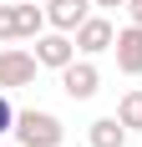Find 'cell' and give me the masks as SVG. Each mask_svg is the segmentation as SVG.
Returning <instances> with one entry per match:
<instances>
[{
    "label": "cell",
    "mask_w": 142,
    "mask_h": 147,
    "mask_svg": "<svg viewBox=\"0 0 142 147\" xmlns=\"http://www.w3.org/2000/svg\"><path fill=\"white\" fill-rule=\"evenodd\" d=\"M61 137H66V127H61V117H51V112H15V142L20 147H61Z\"/></svg>",
    "instance_id": "obj_1"
},
{
    "label": "cell",
    "mask_w": 142,
    "mask_h": 147,
    "mask_svg": "<svg viewBox=\"0 0 142 147\" xmlns=\"http://www.w3.org/2000/svg\"><path fill=\"white\" fill-rule=\"evenodd\" d=\"M36 51H20V46H5L0 51V91H15V86H30L36 81Z\"/></svg>",
    "instance_id": "obj_2"
},
{
    "label": "cell",
    "mask_w": 142,
    "mask_h": 147,
    "mask_svg": "<svg viewBox=\"0 0 142 147\" xmlns=\"http://www.w3.org/2000/svg\"><path fill=\"white\" fill-rule=\"evenodd\" d=\"M61 91H66L71 102H91L101 91V71L91 61H71V66H61Z\"/></svg>",
    "instance_id": "obj_3"
},
{
    "label": "cell",
    "mask_w": 142,
    "mask_h": 147,
    "mask_svg": "<svg viewBox=\"0 0 142 147\" xmlns=\"http://www.w3.org/2000/svg\"><path fill=\"white\" fill-rule=\"evenodd\" d=\"M36 61L41 66H51V71H61V66H71L76 61V36L71 30H51V36H36Z\"/></svg>",
    "instance_id": "obj_4"
},
{
    "label": "cell",
    "mask_w": 142,
    "mask_h": 147,
    "mask_svg": "<svg viewBox=\"0 0 142 147\" xmlns=\"http://www.w3.org/2000/svg\"><path fill=\"white\" fill-rule=\"evenodd\" d=\"M117 46V30L107 15H86L81 26H76V51L81 56H101V51H112Z\"/></svg>",
    "instance_id": "obj_5"
},
{
    "label": "cell",
    "mask_w": 142,
    "mask_h": 147,
    "mask_svg": "<svg viewBox=\"0 0 142 147\" xmlns=\"http://www.w3.org/2000/svg\"><path fill=\"white\" fill-rule=\"evenodd\" d=\"M91 5L97 0H46V20H51V30H71L76 36V26L91 15Z\"/></svg>",
    "instance_id": "obj_6"
},
{
    "label": "cell",
    "mask_w": 142,
    "mask_h": 147,
    "mask_svg": "<svg viewBox=\"0 0 142 147\" xmlns=\"http://www.w3.org/2000/svg\"><path fill=\"white\" fill-rule=\"evenodd\" d=\"M112 51H117V66L127 76H142V26H122Z\"/></svg>",
    "instance_id": "obj_7"
},
{
    "label": "cell",
    "mask_w": 142,
    "mask_h": 147,
    "mask_svg": "<svg viewBox=\"0 0 142 147\" xmlns=\"http://www.w3.org/2000/svg\"><path fill=\"white\" fill-rule=\"evenodd\" d=\"M86 142L91 147H127V122L122 117H97L86 127Z\"/></svg>",
    "instance_id": "obj_8"
},
{
    "label": "cell",
    "mask_w": 142,
    "mask_h": 147,
    "mask_svg": "<svg viewBox=\"0 0 142 147\" xmlns=\"http://www.w3.org/2000/svg\"><path fill=\"white\" fill-rule=\"evenodd\" d=\"M46 26H51V20H46V0L15 5V41H20V36H41Z\"/></svg>",
    "instance_id": "obj_9"
},
{
    "label": "cell",
    "mask_w": 142,
    "mask_h": 147,
    "mask_svg": "<svg viewBox=\"0 0 142 147\" xmlns=\"http://www.w3.org/2000/svg\"><path fill=\"white\" fill-rule=\"evenodd\" d=\"M117 117L127 122V132H142V91H127L117 102Z\"/></svg>",
    "instance_id": "obj_10"
},
{
    "label": "cell",
    "mask_w": 142,
    "mask_h": 147,
    "mask_svg": "<svg viewBox=\"0 0 142 147\" xmlns=\"http://www.w3.org/2000/svg\"><path fill=\"white\" fill-rule=\"evenodd\" d=\"M0 41H15V5L0 0Z\"/></svg>",
    "instance_id": "obj_11"
},
{
    "label": "cell",
    "mask_w": 142,
    "mask_h": 147,
    "mask_svg": "<svg viewBox=\"0 0 142 147\" xmlns=\"http://www.w3.org/2000/svg\"><path fill=\"white\" fill-rule=\"evenodd\" d=\"M5 132H15V107L0 96V137H5Z\"/></svg>",
    "instance_id": "obj_12"
},
{
    "label": "cell",
    "mask_w": 142,
    "mask_h": 147,
    "mask_svg": "<svg viewBox=\"0 0 142 147\" xmlns=\"http://www.w3.org/2000/svg\"><path fill=\"white\" fill-rule=\"evenodd\" d=\"M127 15H132V26H142V0H127Z\"/></svg>",
    "instance_id": "obj_13"
},
{
    "label": "cell",
    "mask_w": 142,
    "mask_h": 147,
    "mask_svg": "<svg viewBox=\"0 0 142 147\" xmlns=\"http://www.w3.org/2000/svg\"><path fill=\"white\" fill-rule=\"evenodd\" d=\"M97 5H101V10H112V5H127V0H97Z\"/></svg>",
    "instance_id": "obj_14"
}]
</instances>
